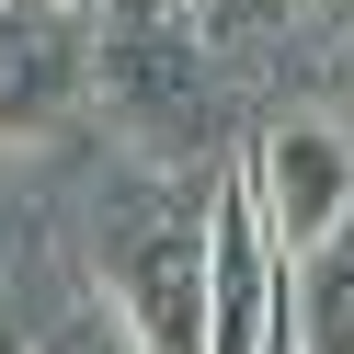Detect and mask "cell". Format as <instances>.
<instances>
[{"mask_svg":"<svg viewBox=\"0 0 354 354\" xmlns=\"http://www.w3.org/2000/svg\"><path fill=\"white\" fill-rule=\"evenodd\" d=\"M206 171H160L149 160L92 229L103 308L126 320L138 354H206Z\"/></svg>","mask_w":354,"mask_h":354,"instance_id":"6da1fadb","label":"cell"},{"mask_svg":"<svg viewBox=\"0 0 354 354\" xmlns=\"http://www.w3.org/2000/svg\"><path fill=\"white\" fill-rule=\"evenodd\" d=\"M92 92V12L80 0H0V149L57 138Z\"/></svg>","mask_w":354,"mask_h":354,"instance_id":"277c9868","label":"cell"},{"mask_svg":"<svg viewBox=\"0 0 354 354\" xmlns=\"http://www.w3.org/2000/svg\"><path fill=\"white\" fill-rule=\"evenodd\" d=\"M240 171H252V194H263V217H274L286 252H308V240H331L354 217V149H343V126H320V115H274L240 149Z\"/></svg>","mask_w":354,"mask_h":354,"instance_id":"5b68a950","label":"cell"},{"mask_svg":"<svg viewBox=\"0 0 354 354\" xmlns=\"http://www.w3.org/2000/svg\"><path fill=\"white\" fill-rule=\"evenodd\" d=\"M0 354H24V331H12V297H0Z\"/></svg>","mask_w":354,"mask_h":354,"instance_id":"ba28073f","label":"cell"},{"mask_svg":"<svg viewBox=\"0 0 354 354\" xmlns=\"http://www.w3.org/2000/svg\"><path fill=\"white\" fill-rule=\"evenodd\" d=\"M286 274H297V252L274 240L252 171L217 160L206 171V354H274L286 343Z\"/></svg>","mask_w":354,"mask_h":354,"instance_id":"3957f363","label":"cell"},{"mask_svg":"<svg viewBox=\"0 0 354 354\" xmlns=\"http://www.w3.org/2000/svg\"><path fill=\"white\" fill-rule=\"evenodd\" d=\"M286 343L297 354H354V217L297 252V274H286Z\"/></svg>","mask_w":354,"mask_h":354,"instance_id":"8992f818","label":"cell"},{"mask_svg":"<svg viewBox=\"0 0 354 354\" xmlns=\"http://www.w3.org/2000/svg\"><path fill=\"white\" fill-rule=\"evenodd\" d=\"M274 354H297V343H274Z\"/></svg>","mask_w":354,"mask_h":354,"instance_id":"30bf717a","label":"cell"},{"mask_svg":"<svg viewBox=\"0 0 354 354\" xmlns=\"http://www.w3.org/2000/svg\"><path fill=\"white\" fill-rule=\"evenodd\" d=\"M320 12H354V0H320Z\"/></svg>","mask_w":354,"mask_h":354,"instance_id":"9c48e42d","label":"cell"},{"mask_svg":"<svg viewBox=\"0 0 354 354\" xmlns=\"http://www.w3.org/2000/svg\"><path fill=\"white\" fill-rule=\"evenodd\" d=\"M92 92L149 138L160 171L217 160V69L194 46V0H92Z\"/></svg>","mask_w":354,"mask_h":354,"instance_id":"7a4b0ae2","label":"cell"},{"mask_svg":"<svg viewBox=\"0 0 354 354\" xmlns=\"http://www.w3.org/2000/svg\"><path fill=\"white\" fill-rule=\"evenodd\" d=\"M24 354H138V343H126V320H115V308H69V320H57V331H35V343Z\"/></svg>","mask_w":354,"mask_h":354,"instance_id":"52a82bcc","label":"cell"},{"mask_svg":"<svg viewBox=\"0 0 354 354\" xmlns=\"http://www.w3.org/2000/svg\"><path fill=\"white\" fill-rule=\"evenodd\" d=\"M80 12H92V0H80Z\"/></svg>","mask_w":354,"mask_h":354,"instance_id":"8fae6325","label":"cell"}]
</instances>
